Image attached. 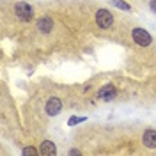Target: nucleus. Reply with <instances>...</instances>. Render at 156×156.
<instances>
[{"instance_id":"1","label":"nucleus","mask_w":156,"mask_h":156,"mask_svg":"<svg viewBox=\"0 0 156 156\" xmlns=\"http://www.w3.org/2000/svg\"><path fill=\"white\" fill-rule=\"evenodd\" d=\"M131 37H133V41H135V44L144 46V48L153 43V37L149 36V32L144 30V29H140V27H136V29L131 30Z\"/></svg>"},{"instance_id":"2","label":"nucleus","mask_w":156,"mask_h":156,"mask_svg":"<svg viewBox=\"0 0 156 156\" xmlns=\"http://www.w3.org/2000/svg\"><path fill=\"white\" fill-rule=\"evenodd\" d=\"M14 14L20 20H23V21H30L32 16H34V9H32V5H29L27 2H18L14 5Z\"/></svg>"},{"instance_id":"3","label":"nucleus","mask_w":156,"mask_h":156,"mask_svg":"<svg viewBox=\"0 0 156 156\" xmlns=\"http://www.w3.org/2000/svg\"><path fill=\"white\" fill-rule=\"evenodd\" d=\"M96 23L99 29H110L112 27V23H114V16H112V12L107 9H99L96 12Z\"/></svg>"},{"instance_id":"4","label":"nucleus","mask_w":156,"mask_h":156,"mask_svg":"<svg viewBox=\"0 0 156 156\" xmlns=\"http://www.w3.org/2000/svg\"><path fill=\"white\" fill-rule=\"evenodd\" d=\"M44 110H46V114H48L50 117H55L58 112L62 110V101H60L58 98H50L48 101H46Z\"/></svg>"},{"instance_id":"5","label":"nucleus","mask_w":156,"mask_h":156,"mask_svg":"<svg viewBox=\"0 0 156 156\" xmlns=\"http://www.w3.org/2000/svg\"><path fill=\"white\" fill-rule=\"evenodd\" d=\"M142 142H144L146 147L154 149L156 147V129H146L144 135H142Z\"/></svg>"},{"instance_id":"6","label":"nucleus","mask_w":156,"mask_h":156,"mask_svg":"<svg viewBox=\"0 0 156 156\" xmlns=\"http://www.w3.org/2000/svg\"><path fill=\"white\" fill-rule=\"evenodd\" d=\"M117 94V89L114 85H105V87L101 89L99 92H98V98L99 99H107V101H112V98Z\"/></svg>"},{"instance_id":"7","label":"nucleus","mask_w":156,"mask_h":156,"mask_svg":"<svg viewBox=\"0 0 156 156\" xmlns=\"http://www.w3.org/2000/svg\"><path fill=\"white\" fill-rule=\"evenodd\" d=\"M37 29L44 34H48L50 30H53V20L50 16H41V20L37 21Z\"/></svg>"},{"instance_id":"8","label":"nucleus","mask_w":156,"mask_h":156,"mask_svg":"<svg viewBox=\"0 0 156 156\" xmlns=\"http://www.w3.org/2000/svg\"><path fill=\"white\" fill-rule=\"evenodd\" d=\"M39 153H41V154H44V156H53V154H57V147H55L53 142L44 140V142L41 144V147H39Z\"/></svg>"},{"instance_id":"9","label":"nucleus","mask_w":156,"mask_h":156,"mask_svg":"<svg viewBox=\"0 0 156 156\" xmlns=\"http://www.w3.org/2000/svg\"><path fill=\"white\" fill-rule=\"evenodd\" d=\"M85 119H87V117H71V119L68 121V124L69 126H75V124H78V122H83Z\"/></svg>"},{"instance_id":"10","label":"nucleus","mask_w":156,"mask_h":156,"mask_svg":"<svg viewBox=\"0 0 156 156\" xmlns=\"http://www.w3.org/2000/svg\"><path fill=\"white\" fill-rule=\"evenodd\" d=\"M23 154L27 156H36V154H39V151L37 149H34V147H25V149H23Z\"/></svg>"},{"instance_id":"11","label":"nucleus","mask_w":156,"mask_h":156,"mask_svg":"<svg viewBox=\"0 0 156 156\" xmlns=\"http://www.w3.org/2000/svg\"><path fill=\"white\" fill-rule=\"evenodd\" d=\"M114 4H115L117 7H121V9H129V5H128V4H124V2H121V0H115V2H114Z\"/></svg>"},{"instance_id":"12","label":"nucleus","mask_w":156,"mask_h":156,"mask_svg":"<svg viewBox=\"0 0 156 156\" xmlns=\"http://www.w3.org/2000/svg\"><path fill=\"white\" fill-rule=\"evenodd\" d=\"M149 5H151V9L156 12V0H151V2H149Z\"/></svg>"}]
</instances>
